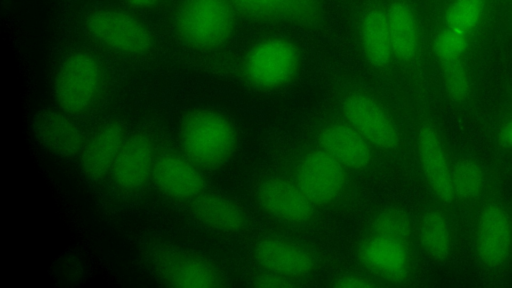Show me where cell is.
Instances as JSON below:
<instances>
[{"instance_id":"7a4b0ae2","label":"cell","mask_w":512,"mask_h":288,"mask_svg":"<svg viewBox=\"0 0 512 288\" xmlns=\"http://www.w3.org/2000/svg\"><path fill=\"white\" fill-rule=\"evenodd\" d=\"M104 83L105 72L100 60L88 51L76 50L66 55L57 68L54 98L65 113L83 115L99 102Z\"/></svg>"},{"instance_id":"5bb4252c","label":"cell","mask_w":512,"mask_h":288,"mask_svg":"<svg viewBox=\"0 0 512 288\" xmlns=\"http://www.w3.org/2000/svg\"><path fill=\"white\" fill-rule=\"evenodd\" d=\"M255 258L267 271L296 281L313 273L316 261L312 252L296 242L267 238L255 248Z\"/></svg>"},{"instance_id":"d6a6232c","label":"cell","mask_w":512,"mask_h":288,"mask_svg":"<svg viewBox=\"0 0 512 288\" xmlns=\"http://www.w3.org/2000/svg\"><path fill=\"white\" fill-rule=\"evenodd\" d=\"M472 1H479V2H484V0H472Z\"/></svg>"},{"instance_id":"277c9868","label":"cell","mask_w":512,"mask_h":288,"mask_svg":"<svg viewBox=\"0 0 512 288\" xmlns=\"http://www.w3.org/2000/svg\"><path fill=\"white\" fill-rule=\"evenodd\" d=\"M301 56L298 47L281 37L263 39L246 54L243 73L254 88L264 91L281 89L298 75Z\"/></svg>"},{"instance_id":"f546056e","label":"cell","mask_w":512,"mask_h":288,"mask_svg":"<svg viewBox=\"0 0 512 288\" xmlns=\"http://www.w3.org/2000/svg\"><path fill=\"white\" fill-rule=\"evenodd\" d=\"M332 286L337 288H368L378 286V284L367 277L348 274L338 277Z\"/></svg>"},{"instance_id":"4316f807","label":"cell","mask_w":512,"mask_h":288,"mask_svg":"<svg viewBox=\"0 0 512 288\" xmlns=\"http://www.w3.org/2000/svg\"><path fill=\"white\" fill-rule=\"evenodd\" d=\"M442 78L445 91L452 100L460 102L468 98L471 82L461 60L442 63Z\"/></svg>"},{"instance_id":"4dcf8cb0","label":"cell","mask_w":512,"mask_h":288,"mask_svg":"<svg viewBox=\"0 0 512 288\" xmlns=\"http://www.w3.org/2000/svg\"><path fill=\"white\" fill-rule=\"evenodd\" d=\"M161 0H125L127 5L135 9H150L155 7Z\"/></svg>"},{"instance_id":"83f0119b","label":"cell","mask_w":512,"mask_h":288,"mask_svg":"<svg viewBox=\"0 0 512 288\" xmlns=\"http://www.w3.org/2000/svg\"><path fill=\"white\" fill-rule=\"evenodd\" d=\"M467 34L446 27L434 40V52L441 63L461 60L468 48Z\"/></svg>"},{"instance_id":"f1b7e54d","label":"cell","mask_w":512,"mask_h":288,"mask_svg":"<svg viewBox=\"0 0 512 288\" xmlns=\"http://www.w3.org/2000/svg\"><path fill=\"white\" fill-rule=\"evenodd\" d=\"M252 285L256 287L284 288L293 287L296 284L292 279L271 271L264 270V272L257 274L253 278Z\"/></svg>"},{"instance_id":"9c48e42d","label":"cell","mask_w":512,"mask_h":288,"mask_svg":"<svg viewBox=\"0 0 512 288\" xmlns=\"http://www.w3.org/2000/svg\"><path fill=\"white\" fill-rule=\"evenodd\" d=\"M157 155L152 138L144 132L127 136L110 173L114 186L121 192L141 190L150 179Z\"/></svg>"},{"instance_id":"30bf717a","label":"cell","mask_w":512,"mask_h":288,"mask_svg":"<svg viewBox=\"0 0 512 288\" xmlns=\"http://www.w3.org/2000/svg\"><path fill=\"white\" fill-rule=\"evenodd\" d=\"M152 180L162 194L180 201H192L205 191L206 184L202 168L176 152L157 155Z\"/></svg>"},{"instance_id":"ffe728a7","label":"cell","mask_w":512,"mask_h":288,"mask_svg":"<svg viewBox=\"0 0 512 288\" xmlns=\"http://www.w3.org/2000/svg\"><path fill=\"white\" fill-rule=\"evenodd\" d=\"M319 141L321 148L344 168L360 170L371 161V145L348 123L326 125Z\"/></svg>"},{"instance_id":"4fadbf2b","label":"cell","mask_w":512,"mask_h":288,"mask_svg":"<svg viewBox=\"0 0 512 288\" xmlns=\"http://www.w3.org/2000/svg\"><path fill=\"white\" fill-rule=\"evenodd\" d=\"M127 136L124 125L117 120L106 121L96 128L79 155L84 175L93 181L110 176Z\"/></svg>"},{"instance_id":"52a82bcc","label":"cell","mask_w":512,"mask_h":288,"mask_svg":"<svg viewBox=\"0 0 512 288\" xmlns=\"http://www.w3.org/2000/svg\"><path fill=\"white\" fill-rule=\"evenodd\" d=\"M345 169L322 148L312 150L300 160L295 182L314 206H328L345 189Z\"/></svg>"},{"instance_id":"5b68a950","label":"cell","mask_w":512,"mask_h":288,"mask_svg":"<svg viewBox=\"0 0 512 288\" xmlns=\"http://www.w3.org/2000/svg\"><path fill=\"white\" fill-rule=\"evenodd\" d=\"M84 28L98 44L125 56L146 55L153 46L148 27L139 18L123 10L93 9L85 17Z\"/></svg>"},{"instance_id":"2e32d148","label":"cell","mask_w":512,"mask_h":288,"mask_svg":"<svg viewBox=\"0 0 512 288\" xmlns=\"http://www.w3.org/2000/svg\"><path fill=\"white\" fill-rule=\"evenodd\" d=\"M511 245V225L507 213L496 204L487 205L479 215L476 249L480 260L496 267L508 256Z\"/></svg>"},{"instance_id":"9a60e30c","label":"cell","mask_w":512,"mask_h":288,"mask_svg":"<svg viewBox=\"0 0 512 288\" xmlns=\"http://www.w3.org/2000/svg\"><path fill=\"white\" fill-rule=\"evenodd\" d=\"M417 151L422 172L431 190L442 202L451 203L455 198L451 170L442 141L431 125L420 128Z\"/></svg>"},{"instance_id":"44dd1931","label":"cell","mask_w":512,"mask_h":288,"mask_svg":"<svg viewBox=\"0 0 512 288\" xmlns=\"http://www.w3.org/2000/svg\"><path fill=\"white\" fill-rule=\"evenodd\" d=\"M392 53L401 62L412 61L419 50L420 32L414 11L403 1H394L386 9Z\"/></svg>"},{"instance_id":"7c38bea8","label":"cell","mask_w":512,"mask_h":288,"mask_svg":"<svg viewBox=\"0 0 512 288\" xmlns=\"http://www.w3.org/2000/svg\"><path fill=\"white\" fill-rule=\"evenodd\" d=\"M256 198L264 211L286 223H306L314 213L315 206L298 184L285 178L262 181L257 187Z\"/></svg>"},{"instance_id":"e0dca14e","label":"cell","mask_w":512,"mask_h":288,"mask_svg":"<svg viewBox=\"0 0 512 288\" xmlns=\"http://www.w3.org/2000/svg\"><path fill=\"white\" fill-rule=\"evenodd\" d=\"M34 131L42 145L66 158L79 156L87 139L73 116L62 110L41 113Z\"/></svg>"},{"instance_id":"6da1fadb","label":"cell","mask_w":512,"mask_h":288,"mask_svg":"<svg viewBox=\"0 0 512 288\" xmlns=\"http://www.w3.org/2000/svg\"><path fill=\"white\" fill-rule=\"evenodd\" d=\"M179 142L189 159L202 169H217L233 156L237 133L223 114L197 109L188 113L179 128Z\"/></svg>"},{"instance_id":"ba28073f","label":"cell","mask_w":512,"mask_h":288,"mask_svg":"<svg viewBox=\"0 0 512 288\" xmlns=\"http://www.w3.org/2000/svg\"><path fill=\"white\" fill-rule=\"evenodd\" d=\"M346 123L370 145L381 150H393L400 142L397 126L384 106L364 93L349 94L343 101Z\"/></svg>"},{"instance_id":"3957f363","label":"cell","mask_w":512,"mask_h":288,"mask_svg":"<svg viewBox=\"0 0 512 288\" xmlns=\"http://www.w3.org/2000/svg\"><path fill=\"white\" fill-rule=\"evenodd\" d=\"M180 39L197 50L224 45L235 28V10L228 0H185L175 17Z\"/></svg>"},{"instance_id":"7402d4cb","label":"cell","mask_w":512,"mask_h":288,"mask_svg":"<svg viewBox=\"0 0 512 288\" xmlns=\"http://www.w3.org/2000/svg\"><path fill=\"white\" fill-rule=\"evenodd\" d=\"M359 35L368 63L377 68L386 67L393 56L386 10L380 7L367 9L361 17Z\"/></svg>"},{"instance_id":"8992f818","label":"cell","mask_w":512,"mask_h":288,"mask_svg":"<svg viewBox=\"0 0 512 288\" xmlns=\"http://www.w3.org/2000/svg\"><path fill=\"white\" fill-rule=\"evenodd\" d=\"M159 277L173 287H219L223 277L207 258L176 246H162L153 257Z\"/></svg>"},{"instance_id":"8fae6325","label":"cell","mask_w":512,"mask_h":288,"mask_svg":"<svg viewBox=\"0 0 512 288\" xmlns=\"http://www.w3.org/2000/svg\"><path fill=\"white\" fill-rule=\"evenodd\" d=\"M235 11L259 22L284 23L303 27L319 23L322 0H228Z\"/></svg>"},{"instance_id":"603a6c76","label":"cell","mask_w":512,"mask_h":288,"mask_svg":"<svg viewBox=\"0 0 512 288\" xmlns=\"http://www.w3.org/2000/svg\"><path fill=\"white\" fill-rule=\"evenodd\" d=\"M420 242L429 256L442 261L450 253L451 238L444 215L437 210L426 212L419 224Z\"/></svg>"},{"instance_id":"484cf974","label":"cell","mask_w":512,"mask_h":288,"mask_svg":"<svg viewBox=\"0 0 512 288\" xmlns=\"http://www.w3.org/2000/svg\"><path fill=\"white\" fill-rule=\"evenodd\" d=\"M374 234L407 243L411 235V222L407 214L398 208L382 210L373 224Z\"/></svg>"},{"instance_id":"ac0fdd59","label":"cell","mask_w":512,"mask_h":288,"mask_svg":"<svg viewBox=\"0 0 512 288\" xmlns=\"http://www.w3.org/2000/svg\"><path fill=\"white\" fill-rule=\"evenodd\" d=\"M358 257L367 268L395 283L403 281L408 273L406 244L395 239L373 234L359 246Z\"/></svg>"},{"instance_id":"d6986e66","label":"cell","mask_w":512,"mask_h":288,"mask_svg":"<svg viewBox=\"0 0 512 288\" xmlns=\"http://www.w3.org/2000/svg\"><path fill=\"white\" fill-rule=\"evenodd\" d=\"M190 210L198 223L216 232L234 234L247 225L244 210L222 194L204 191L190 201Z\"/></svg>"},{"instance_id":"cb8c5ba5","label":"cell","mask_w":512,"mask_h":288,"mask_svg":"<svg viewBox=\"0 0 512 288\" xmlns=\"http://www.w3.org/2000/svg\"><path fill=\"white\" fill-rule=\"evenodd\" d=\"M454 196L461 200H474L481 193L483 174L472 160L462 159L451 170Z\"/></svg>"},{"instance_id":"d4e9b609","label":"cell","mask_w":512,"mask_h":288,"mask_svg":"<svg viewBox=\"0 0 512 288\" xmlns=\"http://www.w3.org/2000/svg\"><path fill=\"white\" fill-rule=\"evenodd\" d=\"M483 11L484 2L453 0L445 12L446 27L468 34L480 23Z\"/></svg>"},{"instance_id":"1f68e13d","label":"cell","mask_w":512,"mask_h":288,"mask_svg":"<svg viewBox=\"0 0 512 288\" xmlns=\"http://www.w3.org/2000/svg\"><path fill=\"white\" fill-rule=\"evenodd\" d=\"M500 140L504 145L512 146V119L502 128Z\"/></svg>"}]
</instances>
